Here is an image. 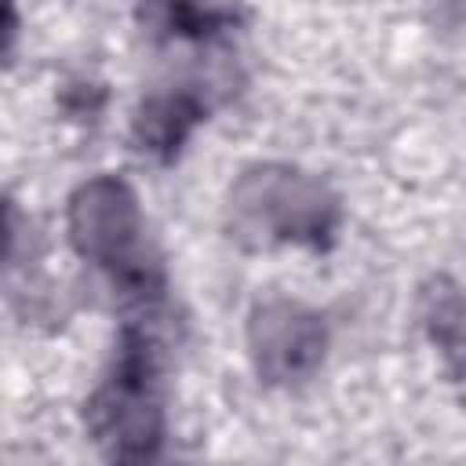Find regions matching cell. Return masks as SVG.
Listing matches in <instances>:
<instances>
[{
	"label": "cell",
	"mask_w": 466,
	"mask_h": 466,
	"mask_svg": "<svg viewBox=\"0 0 466 466\" xmlns=\"http://www.w3.org/2000/svg\"><path fill=\"white\" fill-rule=\"evenodd\" d=\"M11 248H15V204L0 197V262L11 255Z\"/></svg>",
	"instance_id": "obj_9"
},
{
	"label": "cell",
	"mask_w": 466,
	"mask_h": 466,
	"mask_svg": "<svg viewBox=\"0 0 466 466\" xmlns=\"http://www.w3.org/2000/svg\"><path fill=\"white\" fill-rule=\"evenodd\" d=\"M15 36H18V7L15 0H0V58L15 47Z\"/></svg>",
	"instance_id": "obj_8"
},
{
	"label": "cell",
	"mask_w": 466,
	"mask_h": 466,
	"mask_svg": "<svg viewBox=\"0 0 466 466\" xmlns=\"http://www.w3.org/2000/svg\"><path fill=\"white\" fill-rule=\"evenodd\" d=\"M342 208L317 175L291 164H255L229 189V237L248 248L302 244L328 248L335 240Z\"/></svg>",
	"instance_id": "obj_3"
},
{
	"label": "cell",
	"mask_w": 466,
	"mask_h": 466,
	"mask_svg": "<svg viewBox=\"0 0 466 466\" xmlns=\"http://www.w3.org/2000/svg\"><path fill=\"white\" fill-rule=\"evenodd\" d=\"M84 426L95 448L113 462H149L164 448V375L153 335L127 317L102 382L84 404Z\"/></svg>",
	"instance_id": "obj_2"
},
{
	"label": "cell",
	"mask_w": 466,
	"mask_h": 466,
	"mask_svg": "<svg viewBox=\"0 0 466 466\" xmlns=\"http://www.w3.org/2000/svg\"><path fill=\"white\" fill-rule=\"evenodd\" d=\"M66 229L73 251L109 277L127 309H149L164 299V262L149 248L146 215L131 182L120 175L84 178L66 204Z\"/></svg>",
	"instance_id": "obj_1"
},
{
	"label": "cell",
	"mask_w": 466,
	"mask_h": 466,
	"mask_svg": "<svg viewBox=\"0 0 466 466\" xmlns=\"http://www.w3.org/2000/svg\"><path fill=\"white\" fill-rule=\"evenodd\" d=\"M248 353L262 382L299 386L317 375L328 353L324 317L302 302L273 299L251 309L248 320Z\"/></svg>",
	"instance_id": "obj_4"
},
{
	"label": "cell",
	"mask_w": 466,
	"mask_h": 466,
	"mask_svg": "<svg viewBox=\"0 0 466 466\" xmlns=\"http://www.w3.org/2000/svg\"><path fill=\"white\" fill-rule=\"evenodd\" d=\"M422 324L433 346L444 353L451 375L462 371V295L451 277H433L422 288Z\"/></svg>",
	"instance_id": "obj_7"
},
{
	"label": "cell",
	"mask_w": 466,
	"mask_h": 466,
	"mask_svg": "<svg viewBox=\"0 0 466 466\" xmlns=\"http://www.w3.org/2000/svg\"><path fill=\"white\" fill-rule=\"evenodd\" d=\"M208 120V98L197 87H164L142 98L131 116V142L142 157L171 164L189 135Z\"/></svg>",
	"instance_id": "obj_5"
},
{
	"label": "cell",
	"mask_w": 466,
	"mask_h": 466,
	"mask_svg": "<svg viewBox=\"0 0 466 466\" xmlns=\"http://www.w3.org/2000/svg\"><path fill=\"white\" fill-rule=\"evenodd\" d=\"M142 18L164 40H215L240 25V11L218 0H142Z\"/></svg>",
	"instance_id": "obj_6"
}]
</instances>
